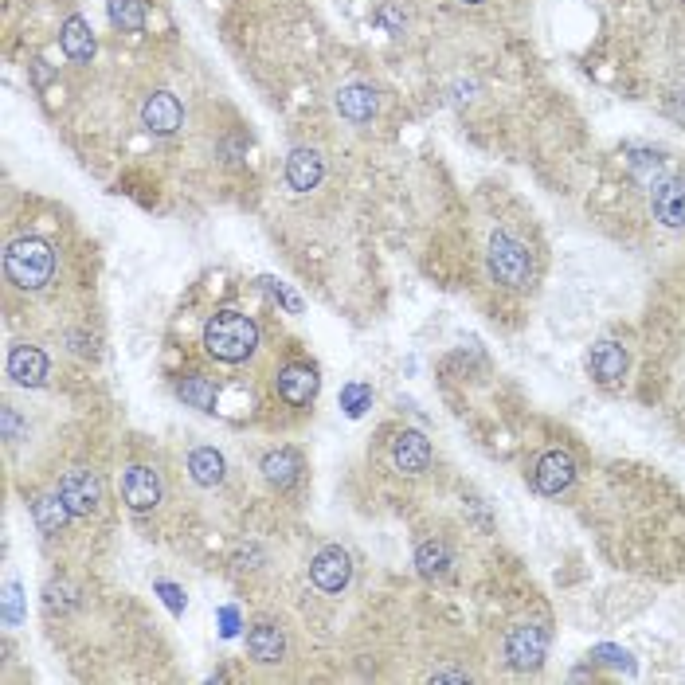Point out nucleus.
Wrapping results in <instances>:
<instances>
[{"label": "nucleus", "mask_w": 685, "mask_h": 685, "mask_svg": "<svg viewBox=\"0 0 685 685\" xmlns=\"http://www.w3.org/2000/svg\"><path fill=\"white\" fill-rule=\"evenodd\" d=\"M0 423H4V439L12 443V439L20 435V419H16V411H12V408H4V411H0Z\"/></svg>", "instance_id": "bb28decb"}, {"label": "nucleus", "mask_w": 685, "mask_h": 685, "mask_svg": "<svg viewBox=\"0 0 685 685\" xmlns=\"http://www.w3.org/2000/svg\"><path fill=\"white\" fill-rule=\"evenodd\" d=\"M32 513H36V525H40V533H47V537L63 533V525L71 521V505L63 502L59 494H47V498H40V502L32 505Z\"/></svg>", "instance_id": "412c9836"}, {"label": "nucleus", "mask_w": 685, "mask_h": 685, "mask_svg": "<svg viewBox=\"0 0 685 685\" xmlns=\"http://www.w3.org/2000/svg\"><path fill=\"white\" fill-rule=\"evenodd\" d=\"M110 24L122 32H145V4L141 0H106Z\"/></svg>", "instance_id": "b1692460"}, {"label": "nucleus", "mask_w": 685, "mask_h": 685, "mask_svg": "<svg viewBox=\"0 0 685 685\" xmlns=\"http://www.w3.org/2000/svg\"><path fill=\"white\" fill-rule=\"evenodd\" d=\"M263 282H267V290H271L274 298H278V302H282L290 314H302V298H298L290 286H282V282H274V278H263Z\"/></svg>", "instance_id": "a878e982"}, {"label": "nucleus", "mask_w": 685, "mask_h": 685, "mask_svg": "<svg viewBox=\"0 0 685 685\" xmlns=\"http://www.w3.org/2000/svg\"><path fill=\"white\" fill-rule=\"evenodd\" d=\"M392 462L404 474H423L431 466V443L423 431H400L392 443Z\"/></svg>", "instance_id": "f8f14e48"}, {"label": "nucleus", "mask_w": 685, "mask_h": 685, "mask_svg": "<svg viewBox=\"0 0 685 685\" xmlns=\"http://www.w3.org/2000/svg\"><path fill=\"white\" fill-rule=\"evenodd\" d=\"M310 576H314V584H318L321 592H341L345 584H349V576H353V560H349V552L345 548H321L318 556H314V564H310Z\"/></svg>", "instance_id": "39448f33"}, {"label": "nucleus", "mask_w": 685, "mask_h": 685, "mask_svg": "<svg viewBox=\"0 0 685 685\" xmlns=\"http://www.w3.org/2000/svg\"><path fill=\"white\" fill-rule=\"evenodd\" d=\"M247 650H251V658H259V662H282L286 639H282V631H278L274 623H255V627L247 631Z\"/></svg>", "instance_id": "f3484780"}, {"label": "nucleus", "mask_w": 685, "mask_h": 685, "mask_svg": "<svg viewBox=\"0 0 685 685\" xmlns=\"http://www.w3.org/2000/svg\"><path fill=\"white\" fill-rule=\"evenodd\" d=\"M545 646H548V635L541 627H513L509 631V642H505V654L517 670H537L541 658H545Z\"/></svg>", "instance_id": "423d86ee"}, {"label": "nucleus", "mask_w": 685, "mask_h": 685, "mask_svg": "<svg viewBox=\"0 0 685 685\" xmlns=\"http://www.w3.org/2000/svg\"><path fill=\"white\" fill-rule=\"evenodd\" d=\"M486 259H490L494 282H502L509 290H521V286L533 282V255H529V247L517 243L513 235H505V231L490 239V255Z\"/></svg>", "instance_id": "7ed1b4c3"}, {"label": "nucleus", "mask_w": 685, "mask_h": 685, "mask_svg": "<svg viewBox=\"0 0 685 685\" xmlns=\"http://www.w3.org/2000/svg\"><path fill=\"white\" fill-rule=\"evenodd\" d=\"M8 623H16V607H20V592H16V584H8Z\"/></svg>", "instance_id": "cd10ccee"}, {"label": "nucleus", "mask_w": 685, "mask_h": 685, "mask_svg": "<svg viewBox=\"0 0 685 685\" xmlns=\"http://www.w3.org/2000/svg\"><path fill=\"white\" fill-rule=\"evenodd\" d=\"M177 396H181L188 408L216 411V384H212L208 376H184L181 388H177Z\"/></svg>", "instance_id": "5701e85b"}, {"label": "nucleus", "mask_w": 685, "mask_h": 685, "mask_svg": "<svg viewBox=\"0 0 685 685\" xmlns=\"http://www.w3.org/2000/svg\"><path fill=\"white\" fill-rule=\"evenodd\" d=\"M204 349H208V357H216L224 365H239L259 349V325L247 314L224 310L204 325Z\"/></svg>", "instance_id": "f257e3e1"}, {"label": "nucleus", "mask_w": 685, "mask_h": 685, "mask_svg": "<svg viewBox=\"0 0 685 685\" xmlns=\"http://www.w3.org/2000/svg\"><path fill=\"white\" fill-rule=\"evenodd\" d=\"M415 564H419V576L435 580V576H447L451 572V548L443 541H423L415 552Z\"/></svg>", "instance_id": "4be33fe9"}, {"label": "nucleus", "mask_w": 685, "mask_h": 685, "mask_svg": "<svg viewBox=\"0 0 685 685\" xmlns=\"http://www.w3.org/2000/svg\"><path fill=\"white\" fill-rule=\"evenodd\" d=\"M321 177H325V161H321L318 149L298 145V149L286 157V184H290L294 192H310V188H318Z\"/></svg>", "instance_id": "9d476101"}, {"label": "nucleus", "mask_w": 685, "mask_h": 685, "mask_svg": "<svg viewBox=\"0 0 685 685\" xmlns=\"http://www.w3.org/2000/svg\"><path fill=\"white\" fill-rule=\"evenodd\" d=\"M59 498L71 505L75 517H91L102 505V482L94 478L91 470H67L59 482Z\"/></svg>", "instance_id": "20e7f679"}, {"label": "nucleus", "mask_w": 685, "mask_h": 685, "mask_svg": "<svg viewBox=\"0 0 685 685\" xmlns=\"http://www.w3.org/2000/svg\"><path fill=\"white\" fill-rule=\"evenodd\" d=\"M278 396L294 408H306L318 396V372L310 365H286L278 372Z\"/></svg>", "instance_id": "9b49d317"}, {"label": "nucleus", "mask_w": 685, "mask_h": 685, "mask_svg": "<svg viewBox=\"0 0 685 685\" xmlns=\"http://www.w3.org/2000/svg\"><path fill=\"white\" fill-rule=\"evenodd\" d=\"M462 4H482V0H462Z\"/></svg>", "instance_id": "c85d7f7f"}, {"label": "nucleus", "mask_w": 685, "mask_h": 685, "mask_svg": "<svg viewBox=\"0 0 685 685\" xmlns=\"http://www.w3.org/2000/svg\"><path fill=\"white\" fill-rule=\"evenodd\" d=\"M592 376L603 388H615L627 376V349L619 341H599L592 349Z\"/></svg>", "instance_id": "4468645a"}, {"label": "nucleus", "mask_w": 685, "mask_h": 685, "mask_svg": "<svg viewBox=\"0 0 685 685\" xmlns=\"http://www.w3.org/2000/svg\"><path fill=\"white\" fill-rule=\"evenodd\" d=\"M572 478H576V462H572V455H568V451H548V455H541L537 470H533V482H537V490H541V494H548V498L564 494V490L572 486Z\"/></svg>", "instance_id": "0eeeda50"}, {"label": "nucleus", "mask_w": 685, "mask_h": 685, "mask_svg": "<svg viewBox=\"0 0 685 685\" xmlns=\"http://www.w3.org/2000/svg\"><path fill=\"white\" fill-rule=\"evenodd\" d=\"M4 271H8V278L20 290H40V286L51 282V274H55V251H51L47 239L24 235V239H16L4 251Z\"/></svg>", "instance_id": "f03ea898"}, {"label": "nucleus", "mask_w": 685, "mask_h": 685, "mask_svg": "<svg viewBox=\"0 0 685 685\" xmlns=\"http://www.w3.org/2000/svg\"><path fill=\"white\" fill-rule=\"evenodd\" d=\"M654 216L666 224V228H685V181H662L654 188Z\"/></svg>", "instance_id": "2eb2a0df"}, {"label": "nucleus", "mask_w": 685, "mask_h": 685, "mask_svg": "<svg viewBox=\"0 0 685 685\" xmlns=\"http://www.w3.org/2000/svg\"><path fill=\"white\" fill-rule=\"evenodd\" d=\"M141 122H145V130H153V134H177L184 122V110H181V102H177V94H169V91L149 94L145 106H141Z\"/></svg>", "instance_id": "1a4fd4ad"}, {"label": "nucleus", "mask_w": 685, "mask_h": 685, "mask_svg": "<svg viewBox=\"0 0 685 685\" xmlns=\"http://www.w3.org/2000/svg\"><path fill=\"white\" fill-rule=\"evenodd\" d=\"M368 404H372V388H368V384H349V388L341 392V408L349 411V415H361Z\"/></svg>", "instance_id": "393cba45"}, {"label": "nucleus", "mask_w": 685, "mask_h": 685, "mask_svg": "<svg viewBox=\"0 0 685 685\" xmlns=\"http://www.w3.org/2000/svg\"><path fill=\"white\" fill-rule=\"evenodd\" d=\"M376 91L372 87H365V83H349V87H341V94H337V110H341V118H349V122H372L376 118Z\"/></svg>", "instance_id": "dca6fc26"}, {"label": "nucleus", "mask_w": 685, "mask_h": 685, "mask_svg": "<svg viewBox=\"0 0 685 685\" xmlns=\"http://www.w3.org/2000/svg\"><path fill=\"white\" fill-rule=\"evenodd\" d=\"M188 470H192V482L200 486H220L224 482V455L212 451V447H196L188 455Z\"/></svg>", "instance_id": "aec40b11"}, {"label": "nucleus", "mask_w": 685, "mask_h": 685, "mask_svg": "<svg viewBox=\"0 0 685 685\" xmlns=\"http://www.w3.org/2000/svg\"><path fill=\"white\" fill-rule=\"evenodd\" d=\"M122 498L137 513L153 509V505L161 502V478H157V470L153 466H130L122 474Z\"/></svg>", "instance_id": "6e6552de"}, {"label": "nucleus", "mask_w": 685, "mask_h": 685, "mask_svg": "<svg viewBox=\"0 0 685 685\" xmlns=\"http://www.w3.org/2000/svg\"><path fill=\"white\" fill-rule=\"evenodd\" d=\"M263 478L271 486H278V490H290L302 478V462H298L294 451H271V455L263 458Z\"/></svg>", "instance_id": "6ab92c4d"}, {"label": "nucleus", "mask_w": 685, "mask_h": 685, "mask_svg": "<svg viewBox=\"0 0 685 685\" xmlns=\"http://www.w3.org/2000/svg\"><path fill=\"white\" fill-rule=\"evenodd\" d=\"M8 376L24 388H40L47 380V357L36 349V345H16L8 353Z\"/></svg>", "instance_id": "ddd939ff"}, {"label": "nucleus", "mask_w": 685, "mask_h": 685, "mask_svg": "<svg viewBox=\"0 0 685 685\" xmlns=\"http://www.w3.org/2000/svg\"><path fill=\"white\" fill-rule=\"evenodd\" d=\"M63 51H67V59L71 63H91V55H94V36H91V28H87V20L83 16H71L67 24H63Z\"/></svg>", "instance_id": "a211bd4d"}]
</instances>
